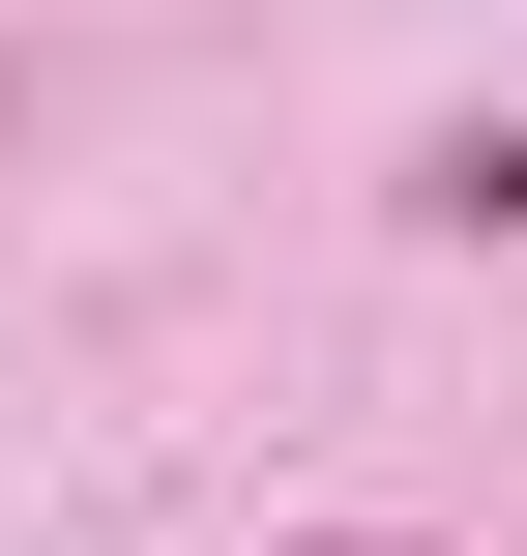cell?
Returning a JSON list of instances; mask_svg holds the SVG:
<instances>
[]
</instances>
